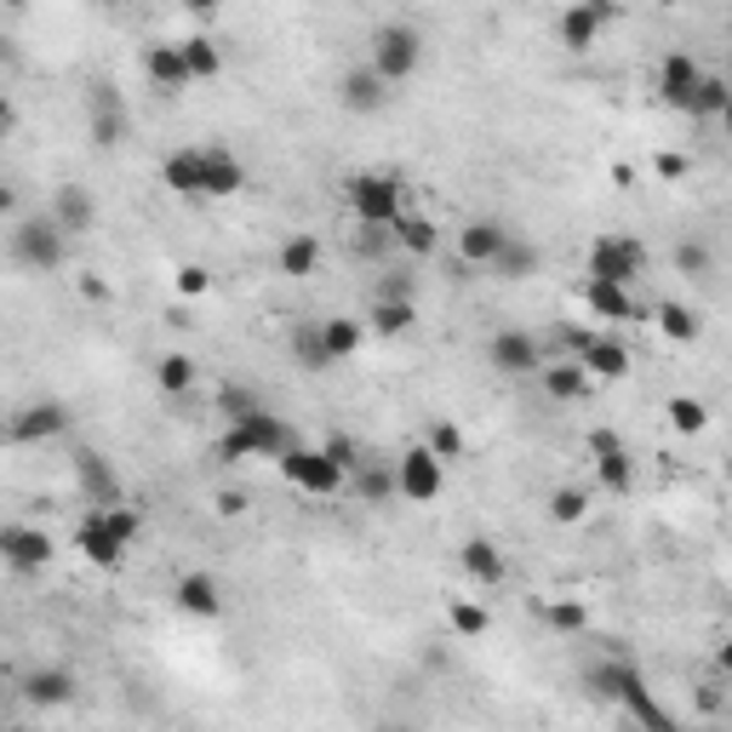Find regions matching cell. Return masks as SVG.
<instances>
[{"label": "cell", "mask_w": 732, "mask_h": 732, "mask_svg": "<svg viewBox=\"0 0 732 732\" xmlns=\"http://www.w3.org/2000/svg\"><path fill=\"white\" fill-rule=\"evenodd\" d=\"M247 184V166L236 160V155H229V149H207V195H236Z\"/></svg>", "instance_id": "obj_30"}, {"label": "cell", "mask_w": 732, "mask_h": 732, "mask_svg": "<svg viewBox=\"0 0 732 732\" xmlns=\"http://www.w3.org/2000/svg\"><path fill=\"white\" fill-rule=\"evenodd\" d=\"M584 515H589V492H584V487H555V492H550V521L573 526V521H584Z\"/></svg>", "instance_id": "obj_40"}, {"label": "cell", "mask_w": 732, "mask_h": 732, "mask_svg": "<svg viewBox=\"0 0 732 732\" xmlns=\"http://www.w3.org/2000/svg\"><path fill=\"white\" fill-rule=\"evenodd\" d=\"M721 121H726V132H732V104H726V115H721Z\"/></svg>", "instance_id": "obj_56"}, {"label": "cell", "mask_w": 732, "mask_h": 732, "mask_svg": "<svg viewBox=\"0 0 732 732\" xmlns=\"http://www.w3.org/2000/svg\"><path fill=\"white\" fill-rule=\"evenodd\" d=\"M447 618H452V629H458L463 641L487 636V624H492V618H487V607H475V602H452V613H447Z\"/></svg>", "instance_id": "obj_45"}, {"label": "cell", "mask_w": 732, "mask_h": 732, "mask_svg": "<svg viewBox=\"0 0 732 732\" xmlns=\"http://www.w3.org/2000/svg\"><path fill=\"white\" fill-rule=\"evenodd\" d=\"M698 81H704V75H698V63H692L687 52H670V57L658 63V97H663L670 109H687V115H692Z\"/></svg>", "instance_id": "obj_14"}, {"label": "cell", "mask_w": 732, "mask_h": 732, "mask_svg": "<svg viewBox=\"0 0 732 732\" xmlns=\"http://www.w3.org/2000/svg\"><path fill=\"white\" fill-rule=\"evenodd\" d=\"M418 63H423V41H418L412 23H378V29H373V70H378L389 86L412 81Z\"/></svg>", "instance_id": "obj_3"}, {"label": "cell", "mask_w": 732, "mask_h": 732, "mask_svg": "<svg viewBox=\"0 0 732 732\" xmlns=\"http://www.w3.org/2000/svg\"><path fill=\"white\" fill-rule=\"evenodd\" d=\"M589 452H595V481H602L607 492H629L636 463H629V452H624V441L613 436V429H589Z\"/></svg>", "instance_id": "obj_8"}, {"label": "cell", "mask_w": 732, "mask_h": 732, "mask_svg": "<svg viewBox=\"0 0 732 732\" xmlns=\"http://www.w3.org/2000/svg\"><path fill=\"white\" fill-rule=\"evenodd\" d=\"M18 687H23L29 704H41V710H57V704H70V698H75V676L57 670V663H52V670H46V663H41V670H29Z\"/></svg>", "instance_id": "obj_18"}, {"label": "cell", "mask_w": 732, "mask_h": 732, "mask_svg": "<svg viewBox=\"0 0 732 732\" xmlns=\"http://www.w3.org/2000/svg\"><path fill=\"white\" fill-rule=\"evenodd\" d=\"M492 366L504 378H532V373H544V349H538L532 332L504 326V332H492Z\"/></svg>", "instance_id": "obj_7"}, {"label": "cell", "mask_w": 732, "mask_h": 732, "mask_svg": "<svg viewBox=\"0 0 732 732\" xmlns=\"http://www.w3.org/2000/svg\"><path fill=\"white\" fill-rule=\"evenodd\" d=\"M338 104H344L349 115H378V109L389 104V81L373 70V63H355V70L338 81Z\"/></svg>", "instance_id": "obj_9"}, {"label": "cell", "mask_w": 732, "mask_h": 732, "mask_svg": "<svg viewBox=\"0 0 732 732\" xmlns=\"http://www.w3.org/2000/svg\"><path fill=\"white\" fill-rule=\"evenodd\" d=\"M218 407H223V418H229V423H247V418H258V412H270V407H263L258 395L247 389V384H223V389H218Z\"/></svg>", "instance_id": "obj_38"}, {"label": "cell", "mask_w": 732, "mask_h": 732, "mask_svg": "<svg viewBox=\"0 0 732 732\" xmlns=\"http://www.w3.org/2000/svg\"><path fill=\"white\" fill-rule=\"evenodd\" d=\"M429 452H436L441 463L463 458V429L458 423H436V429H429Z\"/></svg>", "instance_id": "obj_47"}, {"label": "cell", "mask_w": 732, "mask_h": 732, "mask_svg": "<svg viewBox=\"0 0 732 732\" xmlns=\"http://www.w3.org/2000/svg\"><path fill=\"white\" fill-rule=\"evenodd\" d=\"M389 247H395V229H378V223H360L355 229V252L360 258H384Z\"/></svg>", "instance_id": "obj_48"}, {"label": "cell", "mask_w": 732, "mask_h": 732, "mask_svg": "<svg viewBox=\"0 0 732 732\" xmlns=\"http://www.w3.org/2000/svg\"><path fill=\"white\" fill-rule=\"evenodd\" d=\"M395 247H401V252H412V258H429V252L441 247V229H436V218L407 212L401 223H395Z\"/></svg>", "instance_id": "obj_28"}, {"label": "cell", "mask_w": 732, "mask_h": 732, "mask_svg": "<svg viewBox=\"0 0 732 732\" xmlns=\"http://www.w3.org/2000/svg\"><path fill=\"white\" fill-rule=\"evenodd\" d=\"M63 429H70V407H63V401H35V407H23L12 418V441L35 447V441H57Z\"/></svg>", "instance_id": "obj_11"}, {"label": "cell", "mask_w": 732, "mask_h": 732, "mask_svg": "<svg viewBox=\"0 0 732 732\" xmlns=\"http://www.w3.org/2000/svg\"><path fill=\"white\" fill-rule=\"evenodd\" d=\"M52 218H57L63 236H86L92 218H97V201H92L81 184H57V195H52Z\"/></svg>", "instance_id": "obj_19"}, {"label": "cell", "mask_w": 732, "mask_h": 732, "mask_svg": "<svg viewBox=\"0 0 732 732\" xmlns=\"http://www.w3.org/2000/svg\"><path fill=\"white\" fill-rule=\"evenodd\" d=\"M75 544L86 550V561H97V567H121V561H126V544L115 538V532H109V521L104 515H86L81 521V532H75Z\"/></svg>", "instance_id": "obj_22"}, {"label": "cell", "mask_w": 732, "mask_h": 732, "mask_svg": "<svg viewBox=\"0 0 732 732\" xmlns=\"http://www.w3.org/2000/svg\"><path fill=\"white\" fill-rule=\"evenodd\" d=\"M172 602H178L189 618H218V613H223V589H218L212 573H184L178 589H172Z\"/></svg>", "instance_id": "obj_17"}, {"label": "cell", "mask_w": 732, "mask_h": 732, "mask_svg": "<svg viewBox=\"0 0 732 732\" xmlns=\"http://www.w3.org/2000/svg\"><path fill=\"white\" fill-rule=\"evenodd\" d=\"M75 481H81V492L92 498L97 510H115L121 504V481H115V470H109V458L104 452H75Z\"/></svg>", "instance_id": "obj_15"}, {"label": "cell", "mask_w": 732, "mask_h": 732, "mask_svg": "<svg viewBox=\"0 0 732 732\" xmlns=\"http://www.w3.org/2000/svg\"><path fill=\"white\" fill-rule=\"evenodd\" d=\"M401 492L412 498V504H436L441 498V487H447V475H441V458L429 452V447H412L407 458H401Z\"/></svg>", "instance_id": "obj_10"}, {"label": "cell", "mask_w": 732, "mask_h": 732, "mask_svg": "<svg viewBox=\"0 0 732 732\" xmlns=\"http://www.w3.org/2000/svg\"><path fill=\"white\" fill-rule=\"evenodd\" d=\"M647 270V247L641 241H624V236H602L589 247V281H613V286H629Z\"/></svg>", "instance_id": "obj_6"}, {"label": "cell", "mask_w": 732, "mask_h": 732, "mask_svg": "<svg viewBox=\"0 0 732 732\" xmlns=\"http://www.w3.org/2000/svg\"><path fill=\"white\" fill-rule=\"evenodd\" d=\"M726 104H732V81H715V75H704V81H698L692 115H726Z\"/></svg>", "instance_id": "obj_42"}, {"label": "cell", "mask_w": 732, "mask_h": 732, "mask_svg": "<svg viewBox=\"0 0 732 732\" xmlns=\"http://www.w3.org/2000/svg\"><path fill=\"white\" fill-rule=\"evenodd\" d=\"M275 270L292 275V281L315 275V270H321V241H315V236H286L281 252H275Z\"/></svg>", "instance_id": "obj_25"}, {"label": "cell", "mask_w": 732, "mask_h": 732, "mask_svg": "<svg viewBox=\"0 0 732 732\" xmlns=\"http://www.w3.org/2000/svg\"><path fill=\"white\" fill-rule=\"evenodd\" d=\"M321 452H326L332 463H338L344 475H360V463H366V458H360V447H355L349 436H326V441H321Z\"/></svg>", "instance_id": "obj_46"}, {"label": "cell", "mask_w": 732, "mask_h": 732, "mask_svg": "<svg viewBox=\"0 0 732 732\" xmlns=\"http://www.w3.org/2000/svg\"><path fill=\"white\" fill-rule=\"evenodd\" d=\"M281 475H286L297 492H310V498H332V492L349 481L321 447H292V452H281Z\"/></svg>", "instance_id": "obj_5"}, {"label": "cell", "mask_w": 732, "mask_h": 732, "mask_svg": "<svg viewBox=\"0 0 732 732\" xmlns=\"http://www.w3.org/2000/svg\"><path fill=\"white\" fill-rule=\"evenodd\" d=\"M292 447H297V441H292V423L275 418V412H258V418H247V423H229V429H223L218 458H223V463H241V458H281V452H292Z\"/></svg>", "instance_id": "obj_1"}, {"label": "cell", "mask_w": 732, "mask_h": 732, "mask_svg": "<svg viewBox=\"0 0 732 732\" xmlns=\"http://www.w3.org/2000/svg\"><path fill=\"white\" fill-rule=\"evenodd\" d=\"M155 384H160L166 395H184V389L195 384V360H189V355H160V366H155Z\"/></svg>", "instance_id": "obj_41"}, {"label": "cell", "mask_w": 732, "mask_h": 732, "mask_svg": "<svg viewBox=\"0 0 732 732\" xmlns=\"http://www.w3.org/2000/svg\"><path fill=\"white\" fill-rule=\"evenodd\" d=\"M81 297H92V304H104V297H109V286L97 281V275H81Z\"/></svg>", "instance_id": "obj_52"}, {"label": "cell", "mask_w": 732, "mask_h": 732, "mask_svg": "<svg viewBox=\"0 0 732 732\" xmlns=\"http://www.w3.org/2000/svg\"><path fill=\"white\" fill-rule=\"evenodd\" d=\"M538 378H544V395H550V401H578V395L589 389L584 360H550Z\"/></svg>", "instance_id": "obj_26"}, {"label": "cell", "mask_w": 732, "mask_h": 732, "mask_svg": "<svg viewBox=\"0 0 732 732\" xmlns=\"http://www.w3.org/2000/svg\"><path fill=\"white\" fill-rule=\"evenodd\" d=\"M584 304L602 315V321H629V315H636V297H629V286H613V281H584Z\"/></svg>", "instance_id": "obj_27"}, {"label": "cell", "mask_w": 732, "mask_h": 732, "mask_svg": "<svg viewBox=\"0 0 732 732\" xmlns=\"http://www.w3.org/2000/svg\"><path fill=\"white\" fill-rule=\"evenodd\" d=\"M629 663H595V670L584 676V687H589V698H602V704H618L624 698V687H629Z\"/></svg>", "instance_id": "obj_36"}, {"label": "cell", "mask_w": 732, "mask_h": 732, "mask_svg": "<svg viewBox=\"0 0 732 732\" xmlns=\"http://www.w3.org/2000/svg\"><path fill=\"white\" fill-rule=\"evenodd\" d=\"M97 515L109 521V532H115V538H121L126 550H132V538L144 532V510H138V504H115V510H97Z\"/></svg>", "instance_id": "obj_43"}, {"label": "cell", "mask_w": 732, "mask_h": 732, "mask_svg": "<svg viewBox=\"0 0 732 732\" xmlns=\"http://www.w3.org/2000/svg\"><path fill=\"white\" fill-rule=\"evenodd\" d=\"M241 510H247L241 492H223V498H218V515H241Z\"/></svg>", "instance_id": "obj_53"}, {"label": "cell", "mask_w": 732, "mask_h": 732, "mask_svg": "<svg viewBox=\"0 0 732 732\" xmlns=\"http://www.w3.org/2000/svg\"><path fill=\"white\" fill-rule=\"evenodd\" d=\"M607 23H613V7H595V0L567 7V12H561V46H567V52H589Z\"/></svg>", "instance_id": "obj_16"}, {"label": "cell", "mask_w": 732, "mask_h": 732, "mask_svg": "<svg viewBox=\"0 0 732 732\" xmlns=\"http://www.w3.org/2000/svg\"><path fill=\"white\" fill-rule=\"evenodd\" d=\"M538 618L555 629V636H584V629H589V607L584 602H544Z\"/></svg>", "instance_id": "obj_37"}, {"label": "cell", "mask_w": 732, "mask_h": 732, "mask_svg": "<svg viewBox=\"0 0 732 732\" xmlns=\"http://www.w3.org/2000/svg\"><path fill=\"white\" fill-rule=\"evenodd\" d=\"M207 286H212V275L201 270V263H184V270H178V292H184V297H201Z\"/></svg>", "instance_id": "obj_50"}, {"label": "cell", "mask_w": 732, "mask_h": 732, "mask_svg": "<svg viewBox=\"0 0 732 732\" xmlns=\"http://www.w3.org/2000/svg\"><path fill=\"white\" fill-rule=\"evenodd\" d=\"M344 195H349V212H355L360 223L395 229V223L407 218V201H401V178H395V172H355V178L344 184Z\"/></svg>", "instance_id": "obj_2"}, {"label": "cell", "mask_w": 732, "mask_h": 732, "mask_svg": "<svg viewBox=\"0 0 732 732\" xmlns=\"http://www.w3.org/2000/svg\"><path fill=\"white\" fill-rule=\"evenodd\" d=\"M510 236H515L510 223L475 218V223H463V229H458V258H463V263H498V252L510 247Z\"/></svg>", "instance_id": "obj_13"}, {"label": "cell", "mask_w": 732, "mask_h": 732, "mask_svg": "<svg viewBox=\"0 0 732 732\" xmlns=\"http://www.w3.org/2000/svg\"><path fill=\"white\" fill-rule=\"evenodd\" d=\"M321 338H326V355H332V360H349V355L366 344V326L349 321V315H332V321H321Z\"/></svg>", "instance_id": "obj_32"}, {"label": "cell", "mask_w": 732, "mask_h": 732, "mask_svg": "<svg viewBox=\"0 0 732 732\" xmlns=\"http://www.w3.org/2000/svg\"><path fill=\"white\" fill-rule=\"evenodd\" d=\"M0 555H7V567H18V573H41L52 561V538L41 526H7L0 532Z\"/></svg>", "instance_id": "obj_12"}, {"label": "cell", "mask_w": 732, "mask_h": 732, "mask_svg": "<svg viewBox=\"0 0 732 732\" xmlns=\"http://www.w3.org/2000/svg\"><path fill=\"white\" fill-rule=\"evenodd\" d=\"M384 732H418V726H401V721H395V726H384Z\"/></svg>", "instance_id": "obj_55"}, {"label": "cell", "mask_w": 732, "mask_h": 732, "mask_svg": "<svg viewBox=\"0 0 732 732\" xmlns=\"http://www.w3.org/2000/svg\"><path fill=\"white\" fill-rule=\"evenodd\" d=\"M458 567L470 573L475 584H504V578H510V561H504V550H498L492 538H470V544H458Z\"/></svg>", "instance_id": "obj_20"}, {"label": "cell", "mask_w": 732, "mask_h": 732, "mask_svg": "<svg viewBox=\"0 0 732 732\" xmlns=\"http://www.w3.org/2000/svg\"><path fill=\"white\" fill-rule=\"evenodd\" d=\"M144 70H149V81H155L160 92H184V86H195V75H189V57H184V46H149Z\"/></svg>", "instance_id": "obj_23"}, {"label": "cell", "mask_w": 732, "mask_h": 732, "mask_svg": "<svg viewBox=\"0 0 732 732\" xmlns=\"http://www.w3.org/2000/svg\"><path fill=\"white\" fill-rule=\"evenodd\" d=\"M355 492H360V504H389V498L401 492V475H395L389 463H373V458H366L360 475H355Z\"/></svg>", "instance_id": "obj_29"}, {"label": "cell", "mask_w": 732, "mask_h": 732, "mask_svg": "<svg viewBox=\"0 0 732 732\" xmlns=\"http://www.w3.org/2000/svg\"><path fill=\"white\" fill-rule=\"evenodd\" d=\"M366 326H373L378 338H401V332L418 326V304H389V297H378L373 315H366Z\"/></svg>", "instance_id": "obj_33"}, {"label": "cell", "mask_w": 732, "mask_h": 732, "mask_svg": "<svg viewBox=\"0 0 732 732\" xmlns=\"http://www.w3.org/2000/svg\"><path fill=\"white\" fill-rule=\"evenodd\" d=\"M658 178H687V155H658Z\"/></svg>", "instance_id": "obj_51"}, {"label": "cell", "mask_w": 732, "mask_h": 732, "mask_svg": "<svg viewBox=\"0 0 732 732\" xmlns=\"http://www.w3.org/2000/svg\"><path fill=\"white\" fill-rule=\"evenodd\" d=\"M292 355H297V366H304V373H326V366H338L326 355V338H321V321H304L292 332Z\"/></svg>", "instance_id": "obj_31"}, {"label": "cell", "mask_w": 732, "mask_h": 732, "mask_svg": "<svg viewBox=\"0 0 732 732\" xmlns=\"http://www.w3.org/2000/svg\"><path fill=\"white\" fill-rule=\"evenodd\" d=\"M676 270L681 275H710V247L704 241H681L676 247Z\"/></svg>", "instance_id": "obj_49"}, {"label": "cell", "mask_w": 732, "mask_h": 732, "mask_svg": "<svg viewBox=\"0 0 732 732\" xmlns=\"http://www.w3.org/2000/svg\"><path fill=\"white\" fill-rule=\"evenodd\" d=\"M178 46H184V57H189V75H195V81L223 75V46H218L212 35H189V41H178Z\"/></svg>", "instance_id": "obj_35"}, {"label": "cell", "mask_w": 732, "mask_h": 732, "mask_svg": "<svg viewBox=\"0 0 732 732\" xmlns=\"http://www.w3.org/2000/svg\"><path fill=\"white\" fill-rule=\"evenodd\" d=\"M63 229H57V218H23V223H12V258L23 263V270H57L63 263Z\"/></svg>", "instance_id": "obj_4"}, {"label": "cell", "mask_w": 732, "mask_h": 732, "mask_svg": "<svg viewBox=\"0 0 732 732\" xmlns=\"http://www.w3.org/2000/svg\"><path fill=\"white\" fill-rule=\"evenodd\" d=\"M160 178L178 195H207V149H172L160 166Z\"/></svg>", "instance_id": "obj_21"}, {"label": "cell", "mask_w": 732, "mask_h": 732, "mask_svg": "<svg viewBox=\"0 0 732 732\" xmlns=\"http://www.w3.org/2000/svg\"><path fill=\"white\" fill-rule=\"evenodd\" d=\"M578 360H584L589 378H624V373H629V349H624L618 338H607V332H595L589 349H584Z\"/></svg>", "instance_id": "obj_24"}, {"label": "cell", "mask_w": 732, "mask_h": 732, "mask_svg": "<svg viewBox=\"0 0 732 732\" xmlns=\"http://www.w3.org/2000/svg\"><path fill=\"white\" fill-rule=\"evenodd\" d=\"M670 423L681 429V436H698V429L710 423V407L692 401V395H676V401H670Z\"/></svg>", "instance_id": "obj_44"}, {"label": "cell", "mask_w": 732, "mask_h": 732, "mask_svg": "<svg viewBox=\"0 0 732 732\" xmlns=\"http://www.w3.org/2000/svg\"><path fill=\"white\" fill-rule=\"evenodd\" d=\"M721 670H726V676H732V641H726V647H721Z\"/></svg>", "instance_id": "obj_54"}, {"label": "cell", "mask_w": 732, "mask_h": 732, "mask_svg": "<svg viewBox=\"0 0 732 732\" xmlns=\"http://www.w3.org/2000/svg\"><path fill=\"white\" fill-rule=\"evenodd\" d=\"M658 332H663V338H676V344H692L704 326H698V315L687 304H658Z\"/></svg>", "instance_id": "obj_39"}, {"label": "cell", "mask_w": 732, "mask_h": 732, "mask_svg": "<svg viewBox=\"0 0 732 732\" xmlns=\"http://www.w3.org/2000/svg\"><path fill=\"white\" fill-rule=\"evenodd\" d=\"M492 270L504 275V281H532V275H538V247H532V241H521V236H510V247L498 252V263H492Z\"/></svg>", "instance_id": "obj_34"}]
</instances>
